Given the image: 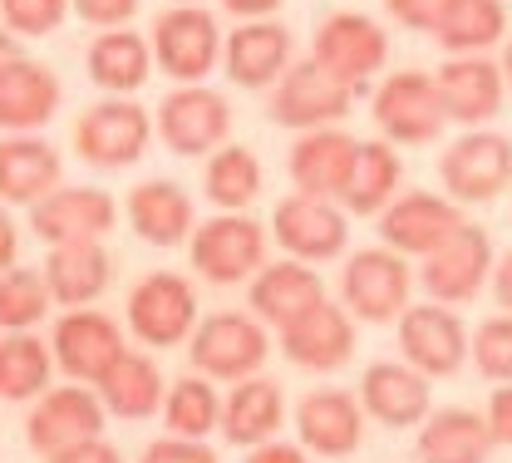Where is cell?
<instances>
[{
    "label": "cell",
    "instance_id": "1",
    "mask_svg": "<svg viewBox=\"0 0 512 463\" xmlns=\"http://www.w3.org/2000/svg\"><path fill=\"white\" fill-rule=\"evenodd\" d=\"M104 419H109V409L89 385H60V390L40 395V404L30 409L25 439L40 459H55L64 449L104 439Z\"/></svg>",
    "mask_w": 512,
    "mask_h": 463
},
{
    "label": "cell",
    "instance_id": "2",
    "mask_svg": "<svg viewBox=\"0 0 512 463\" xmlns=\"http://www.w3.org/2000/svg\"><path fill=\"white\" fill-rule=\"evenodd\" d=\"M128 326L143 345H163V350L197 331V296H192L188 276L178 271L143 276L128 296Z\"/></svg>",
    "mask_w": 512,
    "mask_h": 463
},
{
    "label": "cell",
    "instance_id": "3",
    "mask_svg": "<svg viewBox=\"0 0 512 463\" xmlns=\"http://www.w3.org/2000/svg\"><path fill=\"white\" fill-rule=\"evenodd\" d=\"M350 99L355 89L345 79H335L330 69H320L316 60H296V65L281 74V89L271 99V119L286 124V129H325L335 119L350 114Z\"/></svg>",
    "mask_w": 512,
    "mask_h": 463
},
{
    "label": "cell",
    "instance_id": "4",
    "mask_svg": "<svg viewBox=\"0 0 512 463\" xmlns=\"http://www.w3.org/2000/svg\"><path fill=\"white\" fill-rule=\"evenodd\" d=\"M266 331L252 316L237 311H217L192 331V365L212 380H252L266 360Z\"/></svg>",
    "mask_w": 512,
    "mask_h": 463
},
{
    "label": "cell",
    "instance_id": "5",
    "mask_svg": "<svg viewBox=\"0 0 512 463\" xmlns=\"http://www.w3.org/2000/svg\"><path fill=\"white\" fill-rule=\"evenodd\" d=\"M375 119L399 143H429V138H439L448 114H444V99H439L434 74H424V69L389 74L380 84V94H375Z\"/></svg>",
    "mask_w": 512,
    "mask_h": 463
},
{
    "label": "cell",
    "instance_id": "6",
    "mask_svg": "<svg viewBox=\"0 0 512 463\" xmlns=\"http://www.w3.org/2000/svg\"><path fill=\"white\" fill-rule=\"evenodd\" d=\"M148 133L153 124L133 99H104V104L84 109V119L74 124V148L94 168H124L148 148Z\"/></svg>",
    "mask_w": 512,
    "mask_h": 463
},
{
    "label": "cell",
    "instance_id": "7",
    "mask_svg": "<svg viewBox=\"0 0 512 463\" xmlns=\"http://www.w3.org/2000/svg\"><path fill=\"white\" fill-rule=\"evenodd\" d=\"M124 335L99 311H69L55 326V360L74 385H104V375L124 360Z\"/></svg>",
    "mask_w": 512,
    "mask_h": 463
},
{
    "label": "cell",
    "instance_id": "8",
    "mask_svg": "<svg viewBox=\"0 0 512 463\" xmlns=\"http://www.w3.org/2000/svg\"><path fill=\"white\" fill-rule=\"evenodd\" d=\"M439 178L453 198L488 202L512 183V143L503 133H463L439 163Z\"/></svg>",
    "mask_w": 512,
    "mask_h": 463
},
{
    "label": "cell",
    "instance_id": "9",
    "mask_svg": "<svg viewBox=\"0 0 512 463\" xmlns=\"http://www.w3.org/2000/svg\"><path fill=\"white\" fill-rule=\"evenodd\" d=\"M399 345H404V360L429 380H448V375H458L463 370V360H468V331H463V321L444 311L439 301L434 306H409L404 311V321H399Z\"/></svg>",
    "mask_w": 512,
    "mask_h": 463
},
{
    "label": "cell",
    "instance_id": "10",
    "mask_svg": "<svg viewBox=\"0 0 512 463\" xmlns=\"http://www.w3.org/2000/svg\"><path fill=\"white\" fill-rule=\"evenodd\" d=\"M261 262H266V232L252 217H212L202 222V232H192V266L217 286L252 276Z\"/></svg>",
    "mask_w": 512,
    "mask_h": 463
},
{
    "label": "cell",
    "instance_id": "11",
    "mask_svg": "<svg viewBox=\"0 0 512 463\" xmlns=\"http://www.w3.org/2000/svg\"><path fill=\"white\" fill-rule=\"evenodd\" d=\"M384 55H389V40H384L380 25L355 15V10H340L316 30V55L311 60L320 69H330L335 79H345L350 89H360L384 65Z\"/></svg>",
    "mask_w": 512,
    "mask_h": 463
},
{
    "label": "cell",
    "instance_id": "12",
    "mask_svg": "<svg viewBox=\"0 0 512 463\" xmlns=\"http://www.w3.org/2000/svg\"><path fill=\"white\" fill-rule=\"evenodd\" d=\"M158 133H163V143L173 153L202 158V153L222 148V138L232 133V109L212 89H178L158 109Z\"/></svg>",
    "mask_w": 512,
    "mask_h": 463
},
{
    "label": "cell",
    "instance_id": "13",
    "mask_svg": "<svg viewBox=\"0 0 512 463\" xmlns=\"http://www.w3.org/2000/svg\"><path fill=\"white\" fill-rule=\"evenodd\" d=\"M30 227L50 247L99 242L114 227V198L104 188H55L45 202L30 207Z\"/></svg>",
    "mask_w": 512,
    "mask_h": 463
},
{
    "label": "cell",
    "instance_id": "14",
    "mask_svg": "<svg viewBox=\"0 0 512 463\" xmlns=\"http://www.w3.org/2000/svg\"><path fill=\"white\" fill-rule=\"evenodd\" d=\"M217 50H222V35L207 10L183 5V10L158 15V25H153V60L173 79H202L217 65Z\"/></svg>",
    "mask_w": 512,
    "mask_h": 463
},
{
    "label": "cell",
    "instance_id": "15",
    "mask_svg": "<svg viewBox=\"0 0 512 463\" xmlns=\"http://www.w3.org/2000/svg\"><path fill=\"white\" fill-rule=\"evenodd\" d=\"M345 306L360 321H394L409 301V266L394 252H355L345 262Z\"/></svg>",
    "mask_w": 512,
    "mask_h": 463
},
{
    "label": "cell",
    "instance_id": "16",
    "mask_svg": "<svg viewBox=\"0 0 512 463\" xmlns=\"http://www.w3.org/2000/svg\"><path fill=\"white\" fill-rule=\"evenodd\" d=\"M276 237L296 262H325V257L345 252L350 227H345V212L335 202L296 193V198H286L276 207Z\"/></svg>",
    "mask_w": 512,
    "mask_h": 463
},
{
    "label": "cell",
    "instance_id": "17",
    "mask_svg": "<svg viewBox=\"0 0 512 463\" xmlns=\"http://www.w3.org/2000/svg\"><path fill=\"white\" fill-rule=\"evenodd\" d=\"M281 350L301 370H340L355 355V321L335 301H320L281 331Z\"/></svg>",
    "mask_w": 512,
    "mask_h": 463
},
{
    "label": "cell",
    "instance_id": "18",
    "mask_svg": "<svg viewBox=\"0 0 512 463\" xmlns=\"http://www.w3.org/2000/svg\"><path fill=\"white\" fill-rule=\"evenodd\" d=\"M463 227L458 207L434 193H404L399 202H389L380 217V232L389 247L409 252V257H434L448 237Z\"/></svg>",
    "mask_w": 512,
    "mask_h": 463
},
{
    "label": "cell",
    "instance_id": "19",
    "mask_svg": "<svg viewBox=\"0 0 512 463\" xmlns=\"http://www.w3.org/2000/svg\"><path fill=\"white\" fill-rule=\"evenodd\" d=\"M296 429L301 444L320 459H350L360 449L365 419H360V399L345 390H311L296 409Z\"/></svg>",
    "mask_w": 512,
    "mask_h": 463
},
{
    "label": "cell",
    "instance_id": "20",
    "mask_svg": "<svg viewBox=\"0 0 512 463\" xmlns=\"http://www.w3.org/2000/svg\"><path fill=\"white\" fill-rule=\"evenodd\" d=\"M488 262H493L488 232L463 222L444 247L424 262V291L439 296V301H468V296H478V286L488 276Z\"/></svg>",
    "mask_w": 512,
    "mask_h": 463
},
{
    "label": "cell",
    "instance_id": "21",
    "mask_svg": "<svg viewBox=\"0 0 512 463\" xmlns=\"http://www.w3.org/2000/svg\"><path fill=\"white\" fill-rule=\"evenodd\" d=\"M360 404L389 429H409L429 419V380L414 365L399 360H375L360 380Z\"/></svg>",
    "mask_w": 512,
    "mask_h": 463
},
{
    "label": "cell",
    "instance_id": "22",
    "mask_svg": "<svg viewBox=\"0 0 512 463\" xmlns=\"http://www.w3.org/2000/svg\"><path fill=\"white\" fill-rule=\"evenodd\" d=\"M355 153L360 143L350 133L335 129H316L306 133L296 148H291V178H296V193L306 198H345V183L355 173Z\"/></svg>",
    "mask_w": 512,
    "mask_h": 463
},
{
    "label": "cell",
    "instance_id": "23",
    "mask_svg": "<svg viewBox=\"0 0 512 463\" xmlns=\"http://www.w3.org/2000/svg\"><path fill=\"white\" fill-rule=\"evenodd\" d=\"M493 459V429L488 414L473 409H439L419 429V463H488Z\"/></svg>",
    "mask_w": 512,
    "mask_h": 463
},
{
    "label": "cell",
    "instance_id": "24",
    "mask_svg": "<svg viewBox=\"0 0 512 463\" xmlns=\"http://www.w3.org/2000/svg\"><path fill=\"white\" fill-rule=\"evenodd\" d=\"M434 84H439L444 114L458 124H483L503 109V69L493 60H448Z\"/></svg>",
    "mask_w": 512,
    "mask_h": 463
},
{
    "label": "cell",
    "instance_id": "25",
    "mask_svg": "<svg viewBox=\"0 0 512 463\" xmlns=\"http://www.w3.org/2000/svg\"><path fill=\"white\" fill-rule=\"evenodd\" d=\"M291 69V30L276 20H252L227 40V74L242 89H261Z\"/></svg>",
    "mask_w": 512,
    "mask_h": 463
},
{
    "label": "cell",
    "instance_id": "26",
    "mask_svg": "<svg viewBox=\"0 0 512 463\" xmlns=\"http://www.w3.org/2000/svg\"><path fill=\"white\" fill-rule=\"evenodd\" d=\"M325 301V286L306 262H276L261 266V276L252 281V311L271 326H291L296 316H306L311 306Z\"/></svg>",
    "mask_w": 512,
    "mask_h": 463
},
{
    "label": "cell",
    "instance_id": "27",
    "mask_svg": "<svg viewBox=\"0 0 512 463\" xmlns=\"http://www.w3.org/2000/svg\"><path fill=\"white\" fill-rule=\"evenodd\" d=\"M60 109V79L35 60H10L0 69V129H40Z\"/></svg>",
    "mask_w": 512,
    "mask_h": 463
},
{
    "label": "cell",
    "instance_id": "28",
    "mask_svg": "<svg viewBox=\"0 0 512 463\" xmlns=\"http://www.w3.org/2000/svg\"><path fill=\"white\" fill-rule=\"evenodd\" d=\"M60 188V153L45 138H0V202H45Z\"/></svg>",
    "mask_w": 512,
    "mask_h": 463
},
{
    "label": "cell",
    "instance_id": "29",
    "mask_svg": "<svg viewBox=\"0 0 512 463\" xmlns=\"http://www.w3.org/2000/svg\"><path fill=\"white\" fill-rule=\"evenodd\" d=\"M128 222L143 242L153 247H178L192 232V198L168 183V178H153V183H138L128 193Z\"/></svg>",
    "mask_w": 512,
    "mask_h": 463
},
{
    "label": "cell",
    "instance_id": "30",
    "mask_svg": "<svg viewBox=\"0 0 512 463\" xmlns=\"http://www.w3.org/2000/svg\"><path fill=\"white\" fill-rule=\"evenodd\" d=\"M45 286L60 306L84 311L104 286H109V252L99 242H74V247H55L45 257Z\"/></svg>",
    "mask_w": 512,
    "mask_h": 463
},
{
    "label": "cell",
    "instance_id": "31",
    "mask_svg": "<svg viewBox=\"0 0 512 463\" xmlns=\"http://www.w3.org/2000/svg\"><path fill=\"white\" fill-rule=\"evenodd\" d=\"M281 429V390L271 385V380H242L232 399L222 404V434L232 439V444H271V434Z\"/></svg>",
    "mask_w": 512,
    "mask_h": 463
},
{
    "label": "cell",
    "instance_id": "32",
    "mask_svg": "<svg viewBox=\"0 0 512 463\" xmlns=\"http://www.w3.org/2000/svg\"><path fill=\"white\" fill-rule=\"evenodd\" d=\"M153 69V50L143 35L133 30H104L94 45H89V79L99 89H114V94H128L148 79Z\"/></svg>",
    "mask_w": 512,
    "mask_h": 463
},
{
    "label": "cell",
    "instance_id": "33",
    "mask_svg": "<svg viewBox=\"0 0 512 463\" xmlns=\"http://www.w3.org/2000/svg\"><path fill=\"white\" fill-rule=\"evenodd\" d=\"M99 399H104V409L119 414V419H148V414L163 404V375H158V365H153L148 355H133V350H128L124 360L104 375Z\"/></svg>",
    "mask_w": 512,
    "mask_h": 463
},
{
    "label": "cell",
    "instance_id": "34",
    "mask_svg": "<svg viewBox=\"0 0 512 463\" xmlns=\"http://www.w3.org/2000/svg\"><path fill=\"white\" fill-rule=\"evenodd\" d=\"M508 15H503V0H448L434 20V35L439 45L463 55V50H483L503 35Z\"/></svg>",
    "mask_w": 512,
    "mask_h": 463
},
{
    "label": "cell",
    "instance_id": "35",
    "mask_svg": "<svg viewBox=\"0 0 512 463\" xmlns=\"http://www.w3.org/2000/svg\"><path fill=\"white\" fill-rule=\"evenodd\" d=\"M399 153L389 148V143H360V153H355V173H350V183H345V207L350 212H360V217H370V212H380L389 207L394 198V188H399Z\"/></svg>",
    "mask_w": 512,
    "mask_h": 463
},
{
    "label": "cell",
    "instance_id": "36",
    "mask_svg": "<svg viewBox=\"0 0 512 463\" xmlns=\"http://www.w3.org/2000/svg\"><path fill=\"white\" fill-rule=\"evenodd\" d=\"M50 365L55 355L45 350V340L35 335H10L0 340V395L5 399H35L50 395Z\"/></svg>",
    "mask_w": 512,
    "mask_h": 463
},
{
    "label": "cell",
    "instance_id": "37",
    "mask_svg": "<svg viewBox=\"0 0 512 463\" xmlns=\"http://www.w3.org/2000/svg\"><path fill=\"white\" fill-rule=\"evenodd\" d=\"M163 424L173 429V439H207L217 424H222V399L207 380H178L168 399H163Z\"/></svg>",
    "mask_w": 512,
    "mask_h": 463
},
{
    "label": "cell",
    "instance_id": "38",
    "mask_svg": "<svg viewBox=\"0 0 512 463\" xmlns=\"http://www.w3.org/2000/svg\"><path fill=\"white\" fill-rule=\"evenodd\" d=\"M256 193H261V163L252 148H242V143L217 148L207 163V198L217 207H247Z\"/></svg>",
    "mask_w": 512,
    "mask_h": 463
},
{
    "label": "cell",
    "instance_id": "39",
    "mask_svg": "<svg viewBox=\"0 0 512 463\" xmlns=\"http://www.w3.org/2000/svg\"><path fill=\"white\" fill-rule=\"evenodd\" d=\"M50 286L40 271H25V266H10L0 276V331H30L35 321H45L50 311Z\"/></svg>",
    "mask_w": 512,
    "mask_h": 463
},
{
    "label": "cell",
    "instance_id": "40",
    "mask_svg": "<svg viewBox=\"0 0 512 463\" xmlns=\"http://www.w3.org/2000/svg\"><path fill=\"white\" fill-rule=\"evenodd\" d=\"M473 360L488 380H508L512 385V316H493L478 326L473 340Z\"/></svg>",
    "mask_w": 512,
    "mask_h": 463
},
{
    "label": "cell",
    "instance_id": "41",
    "mask_svg": "<svg viewBox=\"0 0 512 463\" xmlns=\"http://www.w3.org/2000/svg\"><path fill=\"white\" fill-rule=\"evenodd\" d=\"M64 5L69 0H0V15L10 35H50L64 20Z\"/></svg>",
    "mask_w": 512,
    "mask_h": 463
},
{
    "label": "cell",
    "instance_id": "42",
    "mask_svg": "<svg viewBox=\"0 0 512 463\" xmlns=\"http://www.w3.org/2000/svg\"><path fill=\"white\" fill-rule=\"evenodd\" d=\"M138 463H217V454L202 439H153Z\"/></svg>",
    "mask_w": 512,
    "mask_h": 463
},
{
    "label": "cell",
    "instance_id": "43",
    "mask_svg": "<svg viewBox=\"0 0 512 463\" xmlns=\"http://www.w3.org/2000/svg\"><path fill=\"white\" fill-rule=\"evenodd\" d=\"M74 10L89 20V25H104V30H119L128 15L138 10V0H74Z\"/></svg>",
    "mask_w": 512,
    "mask_h": 463
},
{
    "label": "cell",
    "instance_id": "44",
    "mask_svg": "<svg viewBox=\"0 0 512 463\" xmlns=\"http://www.w3.org/2000/svg\"><path fill=\"white\" fill-rule=\"evenodd\" d=\"M389 5V15L399 20V25H409V30H434V20H439V10H444L448 0H384Z\"/></svg>",
    "mask_w": 512,
    "mask_h": 463
},
{
    "label": "cell",
    "instance_id": "45",
    "mask_svg": "<svg viewBox=\"0 0 512 463\" xmlns=\"http://www.w3.org/2000/svg\"><path fill=\"white\" fill-rule=\"evenodd\" d=\"M488 429H493V444H512V385H503L488 404Z\"/></svg>",
    "mask_w": 512,
    "mask_h": 463
},
{
    "label": "cell",
    "instance_id": "46",
    "mask_svg": "<svg viewBox=\"0 0 512 463\" xmlns=\"http://www.w3.org/2000/svg\"><path fill=\"white\" fill-rule=\"evenodd\" d=\"M50 463H124L119 459V449L114 444H104V439H94V444H79V449H64L55 454Z\"/></svg>",
    "mask_w": 512,
    "mask_h": 463
},
{
    "label": "cell",
    "instance_id": "47",
    "mask_svg": "<svg viewBox=\"0 0 512 463\" xmlns=\"http://www.w3.org/2000/svg\"><path fill=\"white\" fill-rule=\"evenodd\" d=\"M247 463H311L301 449H291V444H261Z\"/></svg>",
    "mask_w": 512,
    "mask_h": 463
},
{
    "label": "cell",
    "instance_id": "48",
    "mask_svg": "<svg viewBox=\"0 0 512 463\" xmlns=\"http://www.w3.org/2000/svg\"><path fill=\"white\" fill-rule=\"evenodd\" d=\"M15 266V222L5 217V207H0V276Z\"/></svg>",
    "mask_w": 512,
    "mask_h": 463
},
{
    "label": "cell",
    "instance_id": "49",
    "mask_svg": "<svg viewBox=\"0 0 512 463\" xmlns=\"http://www.w3.org/2000/svg\"><path fill=\"white\" fill-rule=\"evenodd\" d=\"M232 15H247V20H261V15H271L281 0H222Z\"/></svg>",
    "mask_w": 512,
    "mask_h": 463
},
{
    "label": "cell",
    "instance_id": "50",
    "mask_svg": "<svg viewBox=\"0 0 512 463\" xmlns=\"http://www.w3.org/2000/svg\"><path fill=\"white\" fill-rule=\"evenodd\" d=\"M493 291H498V301H503V311L512 316V252L503 257V266H498V281H493Z\"/></svg>",
    "mask_w": 512,
    "mask_h": 463
},
{
    "label": "cell",
    "instance_id": "51",
    "mask_svg": "<svg viewBox=\"0 0 512 463\" xmlns=\"http://www.w3.org/2000/svg\"><path fill=\"white\" fill-rule=\"evenodd\" d=\"M10 60H20V50H15V35H10V30H0V69L10 65Z\"/></svg>",
    "mask_w": 512,
    "mask_h": 463
},
{
    "label": "cell",
    "instance_id": "52",
    "mask_svg": "<svg viewBox=\"0 0 512 463\" xmlns=\"http://www.w3.org/2000/svg\"><path fill=\"white\" fill-rule=\"evenodd\" d=\"M503 74H508V84H512V45H508V55H503Z\"/></svg>",
    "mask_w": 512,
    "mask_h": 463
}]
</instances>
